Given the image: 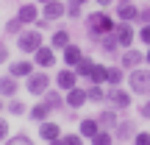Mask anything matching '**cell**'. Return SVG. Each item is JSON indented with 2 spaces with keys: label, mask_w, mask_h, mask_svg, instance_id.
<instances>
[{
  "label": "cell",
  "mask_w": 150,
  "mask_h": 145,
  "mask_svg": "<svg viewBox=\"0 0 150 145\" xmlns=\"http://www.w3.org/2000/svg\"><path fill=\"white\" fill-rule=\"evenodd\" d=\"M114 25H117V22H114L111 17L106 14V11H92V14L86 17V34H89L92 42H97L100 36L111 34V31H114Z\"/></svg>",
  "instance_id": "cell-1"
},
{
  "label": "cell",
  "mask_w": 150,
  "mask_h": 145,
  "mask_svg": "<svg viewBox=\"0 0 150 145\" xmlns=\"http://www.w3.org/2000/svg\"><path fill=\"white\" fill-rule=\"evenodd\" d=\"M128 86L136 95H150V70H145V67L128 70Z\"/></svg>",
  "instance_id": "cell-2"
},
{
  "label": "cell",
  "mask_w": 150,
  "mask_h": 145,
  "mask_svg": "<svg viewBox=\"0 0 150 145\" xmlns=\"http://www.w3.org/2000/svg\"><path fill=\"white\" fill-rule=\"evenodd\" d=\"M17 48L22 53H36L42 48V31H22L17 34Z\"/></svg>",
  "instance_id": "cell-3"
},
{
  "label": "cell",
  "mask_w": 150,
  "mask_h": 145,
  "mask_svg": "<svg viewBox=\"0 0 150 145\" xmlns=\"http://www.w3.org/2000/svg\"><path fill=\"white\" fill-rule=\"evenodd\" d=\"M25 89L31 92V95H45V92L50 89V75L47 73H31L25 81Z\"/></svg>",
  "instance_id": "cell-4"
},
{
  "label": "cell",
  "mask_w": 150,
  "mask_h": 145,
  "mask_svg": "<svg viewBox=\"0 0 150 145\" xmlns=\"http://www.w3.org/2000/svg\"><path fill=\"white\" fill-rule=\"evenodd\" d=\"M114 36H117L120 48H131V42H134V36H136L134 22H122V20H120L117 25H114Z\"/></svg>",
  "instance_id": "cell-5"
},
{
  "label": "cell",
  "mask_w": 150,
  "mask_h": 145,
  "mask_svg": "<svg viewBox=\"0 0 150 145\" xmlns=\"http://www.w3.org/2000/svg\"><path fill=\"white\" fill-rule=\"evenodd\" d=\"M106 101L111 103V109H128L131 106V92L120 89V86H111L106 92Z\"/></svg>",
  "instance_id": "cell-6"
},
{
  "label": "cell",
  "mask_w": 150,
  "mask_h": 145,
  "mask_svg": "<svg viewBox=\"0 0 150 145\" xmlns=\"http://www.w3.org/2000/svg\"><path fill=\"white\" fill-rule=\"evenodd\" d=\"M142 64H145V53H139V50L125 48V53L120 56V67H122V70H136V67H142Z\"/></svg>",
  "instance_id": "cell-7"
},
{
  "label": "cell",
  "mask_w": 150,
  "mask_h": 145,
  "mask_svg": "<svg viewBox=\"0 0 150 145\" xmlns=\"http://www.w3.org/2000/svg\"><path fill=\"white\" fill-rule=\"evenodd\" d=\"M67 14V3H61V0H47L45 3V9H42V17L45 20H59V17H64Z\"/></svg>",
  "instance_id": "cell-8"
},
{
  "label": "cell",
  "mask_w": 150,
  "mask_h": 145,
  "mask_svg": "<svg viewBox=\"0 0 150 145\" xmlns=\"http://www.w3.org/2000/svg\"><path fill=\"white\" fill-rule=\"evenodd\" d=\"M56 84H59V89H72V86H78V73L72 70V67H64L61 73H56Z\"/></svg>",
  "instance_id": "cell-9"
},
{
  "label": "cell",
  "mask_w": 150,
  "mask_h": 145,
  "mask_svg": "<svg viewBox=\"0 0 150 145\" xmlns=\"http://www.w3.org/2000/svg\"><path fill=\"white\" fill-rule=\"evenodd\" d=\"M64 103L70 109H81L83 103H89V95H86V89H81V86H72V89H67Z\"/></svg>",
  "instance_id": "cell-10"
},
{
  "label": "cell",
  "mask_w": 150,
  "mask_h": 145,
  "mask_svg": "<svg viewBox=\"0 0 150 145\" xmlns=\"http://www.w3.org/2000/svg\"><path fill=\"white\" fill-rule=\"evenodd\" d=\"M114 11H117V20H122V22H136V17H139V9L134 6V0H128V3H120Z\"/></svg>",
  "instance_id": "cell-11"
},
{
  "label": "cell",
  "mask_w": 150,
  "mask_h": 145,
  "mask_svg": "<svg viewBox=\"0 0 150 145\" xmlns=\"http://www.w3.org/2000/svg\"><path fill=\"white\" fill-rule=\"evenodd\" d=\"M53 50H56V48H45V45H42V48H39L36 53H33V61H36V64L42 67V70L53 67V64H56V53H53Z\"/></svg>",
  "instance_id": "cell-12"
},
{
  "label": "cell",
  "mask_w": 150,
  "mask_h": 145,
  "mask_svg": "<svg viewBox=\"0 0 150 145\" xmlns=\"http://www.w3.org/2000/svg\"><path fill=\"white\" fill-rule=\"evenodd\" d=\"M61 59H64V64H67V67H72V70H75V64L83 59V53H81L78 45H72V42H70L64 50H61Z\"/></svg>",
  "instance_id": "cell-13"
},
{
  "label": "cell",
  "mask_w": 150,
  "mask_h": 145,
  "mask_svg": "<svg viewBox=\"0 0 150 145\" xmlns=\"http://www.w3.org/2000/svg\"><path fill=\"white\" fill-rule=\"evenodd\" d=\"M31 73H33V61H28V59H20L8 67V75H14V78H28Z\"/></svg>",
  "instance_id": "cell-14"
},
{
  "label": "cell",
  "mask_w": 150,
  "mask_h": 145,
  "mask_svg": "<svg viewBox=\"0 0 150 145\" xmlns=\"http://www.w3.org/2000/svg\"><path fill=\"white\" fill-rule=\"evenodd\" d=\"M17 20H20L22 25H31V22H36V20H39V11H36V6H33V3H25V6H20V11H17Z\"/></svg>",
  "instance_id": "cell-15"
},
{
  "label": "cell",
  "mask_w": 150,
  "mask_h": 145,
  "mask_svg": "<svg viewBox=\"0 0 150 145\" xmlns=\"http://www.w3.org/2000/svg\"><path fill=\"white\" fill-rule=\"evenodd\" d=\"M39 137H42L45 142H53V140H59L61 137V129H59V123H39Z\"/></svg>",
  "instance_id": "cell-16"
},
{
  "label": "cell",
  "mask_w": 150,
  "mask_h": 145,
  "mask_svg": "<svg viewBox=\"0 0 150 145\" xmlns=\"http://www.w3.org/2000/svg\"><path fill=\"white\" fill-rule=\"evenodd\" d=\"M97 45H100V50L106 56H117V50H120V42H117V36H114V31L106 34V36H100V39H97Z\"/></svg>",
  "instance_id": "cell-17"
},
{
  "label": "cell",
  "mask_w": 150,
  "mask_h": 145,
  "mask_svg": "<svg viewBox=\"0 0 150 145\" xmlns=\"http://www.w3.org/2000/svg\"><path fill=\"white\" fill-rule=\"evenodd\" d=\"M97 131H100V123H97V117H83V120H81V131H78V134L83 137V140H92Z\"/></svg>",
  "instance_id": "cell-18"
},
{
  "label": "cell",
  "mask_w": 150,
  "mask_h": 145,
  "mask_svg": "<svg viewBox=\"0 0 150 145\" xmlns=\"http://www.w3.org/2000/svg\"><path fill=\"white\" fill-rule=\"evenodd\" d=\"M17 89H20V86H17L14 75H3V78H0V98H14Z\"/></svg>",
  "instance_id": "cell-19"
},
{
  "label": "cell",
  "mask_w": 150,
  "mask_h": 145,
  "mask_svg": "<svg viewBox=\"0 0 150 145\" xmlns=\"http://www.w3.org/2000/svg\"><path fill=\"white\" fill-rule=\"evenodd\" d=\"M106 75H108V67L106 64H92V73L86 75V81H89V84H106Z\"/></svg>",
  "instance_id": "cell-20"
},
{
  "label": "cell",
  "mask_w": 150,
  "mask_h": 145,
  "mask_svg": "<svg viewBox=\"0 0 150 145\" xmlns=\"http://www.w3.org/2000/svg\"><path fill=\"white\" fill-rule=\"evenodd\" d=\"M67 45H70V31H67V28H59V31H53L50 48H56V50H64Z\"/></svg>",
  "instance_id": "cell-21"
},
{
  "label": "cell",
  "mask_w": 150,
  "mask_h": 145,
  "mask_svg": "<svg viewBox=\"0 0 150 145\" xmlns=\"http://www.w3.org/2000/svg\"><path fill=\"white\" fill-rule=\"evenodd\" d=\"M97 123H100V129H117V109L100 112V114H97Z\"/></svg>",
  "instance_id": "cell-22"
},
{
  "label": "cell",
  "mask_w": 150,
  "mask_h": 145,
  "mask_svg": "<svg viewBox=\"0 0 150 145\" xmlns=\"http://www.w3.org/2000/svg\"><path fill=\"white\" fill-rule=\"evenodd\" d=\"M134 134H136L134 120H122V123H117V137H120V140H134Z\"/></svg>",
  "instance_id": "cell-23"
},
{
  "label": "cell",
  "mask_w": 150,
  "mask_h": 145,
  "mask_svg": "<svg viewBox=\"0 0 150 145\" xmlns=\"http://www.w3.org/2000/svg\"><path fill=\"white\" fill-rule=\"evenodd\" d=\"M50 112H53V109H50L47 103L42 101V103H36V106H33V109H31V112H28V114H31V120H36V123H45Z\"/></svg>",
  "instance_id": "cell-24"
},
{
  "label": "cell",
  "mask_w": 150,
  "mask_h": 145,
  "mask_svg": "<svg viewBox=\"0 0 150 145\" xmlns=\"http://www.w3.org/2000/svg\"><path fill=\"white\" fill-rule=\"evenodd\" d=\"M122 78H125V73H122V67H108V75H106V84L108 86H120L122 84Z\"/></svg>",
  "instance_id": "cell-25"
},
{
  "label": "cell",
  "mask_w": 150,
  "mask_h": 145,
  "mask_svg": "<svg viewBox=\"0 0 150 145\" xmlns=\"http://www.w3.org/2000/svg\"><path fill=\"white\" fill-rule=\"evenodd\" d=\"M86 95H89V101H92V103H103V101H106V89H103L100 84H89Z\"/></svg>",
  "instance_id": "cell-26"
},
{
  "label": "cell",
  "mask_w": 150,
  "mask_h": 145,
  "mask_svg": "<svg viewBox=\"0 0 150 145\" xmlns=\"http://www.w3.org/2000/svg\"><path fill=\"white\" fill-rule=\"evenodd\" d=\"M92 145H114V134L108 129H100L95 137H92Z\"/></svg>",
  "instance_id": "cell-27"
},
{
  "label": "cell",
  "mask_w": 150,
  "mask_h": 145,
  "mask_svg": "<svg viewBox=\"0 0 150 145\" xmlns=\"http://www.w3.org/2000/svg\"><path fill=\"white\" fill-rule=\"evenodd\" d=\"M92 64H95V61H92L89 56H83V59L75 64V73H78V78H86V75L92 73Z\"/></svg>",
  "instance_id": "cell-28"
},
{
  "label": "cell",
  "mask_w": 150,
  "mask_h": 145,
  "mask_svg": "<svg viewBox=\"0 0 150 145\" xmlns=\"http://www.w3.org/2000/svg\"><path fill=\"white\" fill-rule=\"evenodd\" d=\"M45 103H47L50 109H61V106H64L61 95H59V92H53V89H47V92H45Z\"/></svg>",
  "instance_id": "cell-29"
},
{
  "label": "cell",
  "mask_w": 150,
  "mask_h": 145,
  "mask_svg": "<svg viewBox=\"0 0 150 145\" xmlns=\"http://www.w3.org/2000/svg\"><path fill=\"white\" fill-rule=\"evenodd\" d=\"M61 145H83L81 134H61Z\"/></svg>",
  "instance_id": "cell-30"
},
{
  "label": "cell",
  "mask_w": 150,
  "mask_h": 145,
  "mask_svg": "<svg viewBox=\"0 0 150 145\" xmlns=\"http://www.w3.org/2000/svg\"><path fill=\"white\" fill-rule=\"evenodd\" d=\"M6 145H33V142H31L28 134H17V137H11V140H6Z\"/></svg>",
  "instance_id": "cell-31"
},
{
  "label": "cell",
  "mask_w": 150,
  "mask_h": 145,
  "mask_svg": "<svg viewBox=\"0 0 150 145\" xmlns=\"http://www.w3.org/2000/svg\"><path fill=\"white\" fill-rule=\"evenodd\" d=\"M131 142L134 145H150V131H136Z\"/></svg>",
  "instance_id": "cell-32"
},
{
  "label": "cell",
  "mask_w": 150,
  "mask_h": 145,
  "mask_svg": "<svg viewBox=\"0 0 150 145\" xmlns=\"http://www.w3.org/2000/svg\"><path fill=\"white\" fill-rule=\"evenodd\" d=\"M6 34H22V22L17 20V17L8 20V22H6Z\"/></svg>",
  "instance_id": "cell-33"
},
{
  "label": "cell",
  "mask_w": 150,
  "mask_h": 145,
  "mask_svg": "<svg viewBox=\"0 0 150 145\" xmlns=\"http://www.w3.org/2000/svg\"><path fill=\"white\" fill-rule=\"evenodd\" d=\"M67 17H70V20H75V17H81V3H67Z\"/></svg>",
  "instance_id": "cell-34"
},
{
  "label": "cell",
  "mask_w": 150,
  "mask_h": 145,
  "mask_svg": "<svg viewBox=\"0 0 150 145\" xmlns=\"http://www.w3.org/2000/svg\"><path fill=\"white\" fill-rule=\"evenodd\" d=\"M8 112L11 114H25V103H22V101H11L8 103Z\"/></svg>",
  "instance_id": "cell-35"
},
{
  "label": "cell",
  "mask_w": 150,
  "mask_h": 145,
  "mask_svg": "<svg viewBox=\"0 0 150 145\" xmlns=\"http://www.w3.org/2000/svg\"><path fill=\"white\" fill-rule=\"evenodd\" d=\"M136 20H139L142 25H147V22H150V6H145V9H139V17H136Z\"/></svg>",
  "instance_id": "cell-36"
},
{
  "label": "cell",
  "mask_w": 150,
  "mask_h": 145,
  "mask_svg": "<svg viewBox=\"0 0 150 145\" xmlns=\"http://www.w3.org/2000/svg\"><path fill=\"white\" fill-rule=\"evenodd\" d=\"M139 39H142L145 45H150V22H147V25H142V28H139Z\"/></svg>",
  "instance_id": "cell-37"
},
{
  "label": "cell",
  "mask_w": 150,
  "mask_h": 145,
  "mask_svg": "<svg viewBox=\"0 0 150 145\" xmlns=\"http://www.w3.org/2000/svg\"><path fill=\"white\" fill-rule=\"evenodd\" d=\"M3 140H8V123L0 120V142H3Z\"/></svg>",
  "instance_id": "cell-38"
},
{
  "label": "cell",
  "mask_w": 150,
  "mask_h": 145,
  "mask_svg": "<svg viewBox=\"0 0 150 145\" xmlns=\"http://www.w3.org/2000/svg\"><path fill=\"white\" fill-rule=\"evenodd\" d=\"M139 114H142V117H145V120H150V101H147V103H142Z\"/></svg>",
  "instance_id": "cell-39"
},
{
  "label": "cell",
  "mask_w": 150,
  "mask_h": 145,
  "mask_svg": "<svg viewBox=\"0 0 150 145\" xmlns=\"http://www.w3.org/2000/svg\"><path fill=\"white\" fill-rule=\"evenodd\" d=\"M3 61H8V48L0 42V64H3Z\"/></svg>",
  "instance_id": "cell-40"
},
{
  "label": "cell",
  "mask_w": 150,
  "mask_h": 145,
  "mask_svg": "<svg viewBox=\"0 0 150 145\" xmlns=\"http://www.w3.org/2000/svg\"><path fill=\"white\" fill-rule=\"evenodd\" d=\"M33 25H36V28H47V25H50V20H45V17H39V20L33 22Z\"/></svg>",
  "instance_id": "cell-41"
},
{
  "label": "cell",
  "mask_w": 150,
  "mask_h": 145,
  "mask_svg": "<svg viewBox=\"0 0 150 145\" xmlns=\"http://www.w3.org/2000/svg\"><path fill=\"white\" fill-rule=\"evenodd\" d=\"M145 64H150V45H147V50H145Z\"/></svg>",
  "instance_id": "cell-42"
},
{
  "label": "cell",
  "mask_w": 150,
  "mask_h": 145,
  "mask_svg": "<svg viewBox=\"0 0 150 145\" xmlns=\"http://www.w3.org/2000/svg\"><path fill=\"white\" fill-rule=\"evenodd\" d=\"M97 3H100V6H108V3H114V0H97Z\"/></svg>",
  "instance_id": "cell-43"
},
{
  "label": "cell",
  "mask_w": 150,
  "mask_h": 145,
  "mask_svg": "<svg viewBox=\"0 0 150 145\" xmlns=\"http://www.w3.org/2000/svg\"><path fill=\"white\" fill-rule=\"evenodd\" d=\"M50 145H61V137H59V140H53V142H50Z\"/></svg>",
  "instance_id": "cell-44"
},
{
  "label": "cell",
  "mask_w": 150,
  "mask_h": 145,
  "mask_svg": "<svg viewBox=\"0 0 150 145\" xmlns=\"http://www.w3.org/2000/svg\"><path fill=\"white\" fill-rule=\"evenodd\" d=\"M72 3H81V6H83V3H86V0H72Z\"/></svg>",
  "instance_id": "cell-45"
},
{
  "label": "cell",
  "mask_w": 150,
  "mask_h": 145,
  "mask_svg": "<svg viewBox=\"0 0 150 145\" xmlns=\"http://www.w3.org/2000/svg\"><path fill=\"white\" fill-rule=\"evenodd\" d=\"M0 112H3V98H0Z\"/></svg>",
  "instance_id": "cell-46"
},
{
  "label": "cell",
  "mask_w": 150,
  "mask_h": 145,
  "mask_svg": "<svg viewBox=\"0 0 150 145\" xmlns=\"http://www.w3.org/2000/svg\"><path fill=\"white\" fill-rule=\"evenodd\" d=\"M36 3H42V6H45V3H47V0H36Z\"/></svg>",
  "instance_id": "cell-47"
},
{
  "label": "cell",
  "mask_w": 150,
  "mask_h": 145,
  "mask_svg": "<svg viewBox=\"0 0 150 145\" xmlns=\"http://www.w3.org/2000/svg\"><path fill=\"white\" fill-rule=\"evenodd\" d=\"M117 3H128V0H117Z\"/></svg>",
  "instance_id": "cell-48"
}]
</instances>
